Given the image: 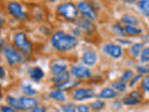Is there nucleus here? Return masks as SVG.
<instances>
[{
	"label": "nucleus",
	"mask_w": 149,
	"mask_h": 112,
	"mask_svg": "<svg viewBox=\"0 0 149 112\" xmlns=\"http://www.w3.org/2000/svg\"><path fill=\"white\" fill-rule=\"evenodd\" d=\"M51 45L59 51H68L77 45V39L74 36L60 31L56 32L51 37Z\"/></svg>",
	"instance_id": "f257e3e1"
},
{
	"label": "nucleus",
	"mask_w": 149,
	"mask_h": 112,
	"mask_svg": "<svg viewBox=\"0 0 149 112\" xmlns=\"http://www.w3.org/2000/svg\"><path fill=\"white\" fill-rule=\"evenodd\" d=\"M14 45L17 47V49L25 55H30L33 51V45L31 41L28 39L26 35L22 32H19L14 35L13 37Z\"/></svg>",
	"instance_id": "f03ea898"
},
{
	"label": "nucleus",
	"mask_w": 149,
	"mask_h": 112,
	"mask_svg": "<svg viewBox=\"0 0 149 112\" xmlns=\"http://www.w3.org/2000/svg\"><path fill=\"white\" fill-rule=\"evenodd\" d=\"M57 12L68 21H74L77 17V8L72 3H63L57 8Z\"/></svg>",
	"instance_id": "7ed1b4c3"
},
{
	"label": "nucleus",
	"mask_w": 149,
	"mask_h": 112,
	"mask_svg": "<svg viewBox=\"0 0 149 112\" xmlns=\"http://www.w3.org/2000/svg\"><path fill=\"white\" fill-rule=\"evenodd\" d=\"M4 55L9 65H16L22 61V55L12 45H7L4 48Z\"/></svg>",
	"instance_id": "20e7f679"
},
{
	"label": "nucleus",
	"mask_w": 149,
	"mask_h": 112,
	"mask_svg": "<svg viewBox=\"0 0 149 112\" xmlns=\"http://www.w3.org/2000/svg\"><path fill=\"white\" fill-rule=\"evenodd\" d=\"M77 10L83 17H85L91 21H96L98 19L97 12L91 4L86 1H81L77 4Z\"/></svg>",
	"instance_id": "39448f33"
},
{
	"label": "nucleus",
	"mask_w": 149,
	"mask_h": 112,
	"mask_svg": "<svg viewBox=\"0 0 149 112\" xmlns=\"http://www.w3.org/2000/svg\"><path fill=\"white\" fill-rule=\"evenodd\" d=\"M70 74L76 78L79 79H86L91 77V70L86 65L82 64H76L73 65L70 70Z\"/></svg>",
	"instance_id": "423d86ee"
},
{
	"label": "nucleus",
	"mask_w": 149,
	"mask_h": 112,
	"mask_svg": "<svg viewBox=\"0 0 149 112\" xmlns=\"http://www.w3.org/2000/svg\"><path fill=\"white\" fill-rule=\"evenodd\" d=\"M77 28L79 33H85L87 35H91L95 31V25L92 21L88 20L85 17H81L77 22Z\"/></svg>",
	"instance_id": "0eeeda50"
},
{
	"label": "nucleus",
	"mask_w": 149,
	"mask_h": 112,
	"mask_svg": "<svg viewBox=\"0 0 149 112\" xmlns=\"http://www.w3.org/2000/svg\"><path fill=\"white\" fill-rule=\"evenodd\" d=\"M95 96V92L90 88H79L74 90L73 93V98L76 101H83L87 99H91Z\"/></svg>",
	"instance_id": "6e6552de"
},
{
	"label": "nucleus",
	"mask_w": 149,
	"mask_h": 112,
	"mask_svg": "<svg viewBox=\"0 0 149 112\" xmlns=\"http://www.w3.org/2000/svg\"><path fill=\"white\" fill-rule=\"evenodd\" d=\"M104 51L107 54L109 55L110 57L114 58V59H118L122 56L123 50L122 48L118 45V44H113V43H108L106 44L104 47Z\"/></svg>",
	"instance_id": "1a4fd4ad"
},
{
	"label": "nucleus",
	"mask_w": 149,
	"mask_h": 112,
	"mask_svg": "<svg viewBox=\"0 0 149 112\" xmlns=\"http://www.w3.org/2000/svg\"><path fill=\"white\" fill-rule=\"evenodd\" d=\"M8 9L9 13H10L13 17L18 19V20H24L27 17V14L22 10V6L19 3H16V2L9 3L8 6Z\"/></svg>",
	"instance_id": "9d476101"
},
{
	"label": "nucleus",
	"mask_w": 149,
	"mask_h": 112,
	"mask_svg": "<svg viewBox=\"0 0 149 112\" xmlns=\"http://www.w3.org/2000/svg\"><path fill=\"white\" fill-rule=\"evenodd\" d=\"M22 110H32L37 106V101L31 96H22L19 98Z\"/></svg>",
	"instance_id": "9b49d317"
},
{
	"label": "nucleus",
	"mask_w": 149,
	"mask_h": 112,
	"mask_svg": "<svg viewBox=\"0 0 149 112\" xmlns=\"http://www.w3.org/2000/svg\"><path fill=\"white\" fill-rule=\"evenodd\" d=\"M82 62L84 64L92 66L97 62V54L93 50H87L82 54Z\"/></svg>",
	"instance_id": "f8f14e48"
},
{
	"label": "nucleus",
	"mask_w": 149,
	"mask_h": 112,
	"mask_svg": "<svg viewBox=\"0 0 149 112\" xmlns=\"http://www.w3.org/2000/svg\"><path fill=\"white\" fill-rule=\"evenodd\" d=\"M67 69V64L63 62H53L50 65V70L54 76H57L66 71Z\"/></svg>",
	"instance_id": "ddd939ff"
},
{
	"label": "nucleus",
	"mask_w": 149,
	"mask_h": 112,
	"mask_svg": "<svg viewBox=\"0 0 149 112\" xmlns=\"http://www.w3.org/2000/svg\"><path fill=\"white\" fill-rule=\"evenodd\" d=\"M118 96V92H116L113 88H104L98 94V97L101 99H114Z\"/></svg>",
	"instance_id": "4468645a"
},
{
	"label": "nucleus",
	"mask_w": 149,
	"mask_h": 112,
	"mask_svg": "<svg viewBox=\"0 0 149 112\" xmlns=\"http://www.w3.org/2000/svg\"><path fill=\"white\" fill-rule=\"evenodd\" d=\"M29 75L31 78L35 81H39L44 78V72L40 67L36 66L29 70Z\"/></svg>",
	"instance_id": "2eb2a0df"
},
{
	"label": "nucleus",
	"mask_w": 149,
	"mask_h": 112,
	"mask_svg": "<svg viewBox=\"0 0 149 112\" xmlns=\"http://www.w3.org/2000/svg\"><path fill=\"white\" fill-rule=\"evenodd\" d=\"M121 22H122L125 25H132V26H136L139 24V21L137 20L136 17H134L133 15H130V14H124V15L121 17Z\"/></svg>",
	"instance_id": "dca6fc26"
},
{
	"label": "nucleus",
	"mask_w": 149,
	"mask_h": 112,
	"mask_svg": "<svg viewBox=\"0 0 149 112\" xmlns=\"http://www.w3.org/2000/svg\"><path fill=\"white\" fill-rule=\"evenodd\" d=\"M52 82L55 84H62L64 82H67L70 80V73L68 71H64L63 73L57 75V76H54V78L51 79Z\"/></svg>",
	"instance_id": "f3484780"
},
{
	"label": "nucleus",
	"mask_w": 149,
	"mask_h": 112,
	"mask_svg": "<svg viewBox=\"0 0 149 112\" xmlns=\"http://www.w3.org/2000/svg\"><path fill=\"white\" fill-rule=\"evenodd\" d=\"M137 6L142 14L146 17H149V0H140Z\"/></svg>",
	"instance_id": "a211bd4d"
},
{
	"label": "nucleus",
	"mask_w": 149,
	"mask_h": 112,
	"mask_svg": "<svg viewBox=\"0 0 149 112\" xmlns=\"http://www.w3.org/2000/svg\"><path fill=\"white\" fill-rule=\"evenodd\" d=\"M124 31L126 36H137L142 34L143 32L141 28H138L137 26H132V25H125Z\"/></svg>",
	"instance_id": "6ab92c4d"
},
{
	"label": "nucleus",
	"mask_w": 149,
	"mask_h": 112,
	"mask_svg": "<svg viewBox=\"0 0 149 112\" xmlns=\"http://www.w3.org/2000/svg\"><path fill=\"white\" fill-rule=\"evenodd\" d=\"M143 45L142 43H135L130 47V54H132L134 58H138L141 55V52L143 50Z\"/></svg>",
	"instance_id": "aec40b11"
},
{
	"label": "nucleus",
	"mask_w": 149,
	"mask_h": 112,
	"mask_svg": "<svg viewBox=\"0 0 149 112\" xmlns=\"http://www.w3.org/2000/svg\"><path fill=\"white\" fill-rule=\"evenodd\" d=\"M49 96L51 98H53L55 100L58 101H64L65 100V95L63 91L61 90H55V91H51L49 92Z\"/></svg>",
	"instance_id": "412c9836"
},
{
	"label": "nucleus",
	"mask_w": 149,
	"mask_h": 112,
	"mask_svg": "<svg viewBox=\"0 0 149 112\" xmlns=\"http://www.w3.org/2000/svg\"><path fill=\"white\" fill-rule=\"evenodd\" d=\"M123 104L124 105H127V106H136L139 105L142 103L141 99H136V98H133V97H130V96H126L123 98Z\"/></svg>",
	"instance_id": "4be33fe9"
},
{
	"label": "nucleus",
	"mask_w": 149,
	"mask_h": 112,
	"mask_svg": "<svg viewBox=\"0 0 149 112\" xmlns=\"http://www.w3.org/2000/svg\"><path fill=\"white\" fill-rule=\"evenodd\" d=\"M111 86L116 92H124L126 89H127V84H126L125 82L120 81V80L113 82Z\"/></svg>",
	"instance_id": "5701e85b"
},
{
	"label": "nucleus",
	"mask_w": 149,
	"mask_h": 112,
	"mask_svg": "<svg viewBox=\"0 0 149 112\" xmlns=\"http://www.w3.org/2000/svg\"><path fill=\"white\" fill-rule=\"evenodd\" d=\"M22 91L26 96H33V95H36L37 93L36 90L33 88L32 85H22Z\"/></svg>",
	"instance_id": "b1692460"
},
{
	"label": "nucleus",
	"mask_w": 149,
	"mask_h": 112,
	"mask_svg": "<svg viewBox=\"0 0 149 112\" xmlns=\"http://www.w3.org/2000/svg\"><path fill=\"white\" fill-rule=\"evenodd\" d=\"M7 102L8 103L9 105H10V106L13 107V108L22 110V107H21V105H20L19 98H18V99H16V98H14L12 96H8L7 97Z\"/></svg>",
	"instance_id": "393cba45"
},
{
	"label": "nucleus",
	"mask_w": 149,
	"mask_h": 112,
	"mask_svg": "<svg viewBox=\"0 0 149 112\" xmlns=\"http://www.w3.org/2000/svg\"><path fill=\"white\" fill-rule=\"evenodd\" d=\"M90 107L94 111H99L102 108H104L105 107V103L104 101H95V102H92L90 104Z\"/></svg>",
	"instance_id": "a878e982"
},
{
	"label": "nucleus",
	"mask_w": 149,
	"mask_h": 112,
	"mask_svg": "<svg viewBox=\"0 0 149 112\" xmlns=\"http://www.w3.org/2000/svg\"><path fill=\"white\" fill-rule=\"evenodd\" d=\"M132 77H133V72L132 71V70H126V71H124V73L121 75L119 80L126 83V82L130 81Z\"/></svg>",
	"instance_id": "bb28decb"
},
{
	"label": "nucleus",
	"mask_w": 149,
	"mask_h": 112,
	"mask_svg": "<svg viewBox=\"0 0 149 112\" xmlns=\"http://www.w3.org/2000/svg\"><path fill=\"white\" fill-rule=\"evenodd\" d=\"M140 60L142 63H148L149 62V47L146 49H143L141 55H140Z\"/></svg>",
	"instance_id": "cd10ccee"
},
{
	"label": "nucleus",
	"mask_w": 149,
	"mask_h": 112,
	"mask_svg": "<svg viewBox=\"0 0 149 112\" xmlns=\"http://www.w3.org/2000/svg\"><path fill=\"white\" fill-rule=\"evenodd\" d=\"M63 112H77V106L73 103H67L62 106Z\"/></svg>",
	"instance_id": "c85d7f7f"
},
{
	"label": "nucleus",
	"mask_w": 149,
	"mask_h": 112,
	"mask_svg": "<svg viewBox=\"0 0 149 112\" xmlns=\"http://www.w3.org/2000/svg\"><path fill=\"white\" fill-rule=\"evenodd\" d=\"M113 30H114V32L116 33V35L121 36H126L125 31H124V27L121 26L119 23H116V24H114Z\"/></svg>",
	"instance_id": "c756f323"
},
{
	"label": "nucleus",
	"mask_w": 149,
	"mask_h": 112,
	"mask_svg": "<svg viewBox=\"0 0 149 112\" xmlns=\"http://www.w3.org/2000/svg\"><path fill=\"white\" fill-rule=\"evenodd\" d=\"M136 69L140 75H146L149 73V65H140V66H137Z\"/></svg>",
	"instance_id": "7c9ffc66"
},
{
	"label": "nucleus",
	"mask_w": 149,
	"mask_h": 112,
	"mask_svg": "<svg viewBox=\"0 0 149 112\" xmlns=\"http://www.w3.org/2000/svg\"><path fill=\"white\" fill-rule=\"evenodd\" d=\"M142 88L146 92H149V76L146 77L144 78H143V80H142Z\"/></svg>",
	"instance_id": "2f4dec72"
},
{
	"label": "nucleus",
	"mask_w": 149,
	"mask_h": 112,
	"mask_svg": "<svg viewBox=\"0 0 149 112\" xmlns=\"http://www.w3.org/2000/svg\"><path fill=\"white\" fill-rule=\"evenodd\" d=\"M77 112H91L90 106L87 105H79L77 106Z\"/></svg>",
	"instance_id": "473e14b6"
},
{
	"label": "nucleus",
	"mask_w": 149,
	"mask_h": 112,
	"mask_svg": "<svg viewBox=\"0 0 149 112\" xmlns=\"http://www.w3.org/2000/svg\"><path fill=\"white\" fill-rule=\"evenodd\" d=\"M141 78H142V75H140V74L139 75H136V76H134V78L132 77V79L130 80V87H133L135 84L137 83V81H139Z\"/></svg>",
	"instance_id": "72a5a7b5"
},
{
	"label": "nucleus",
	"mask_w": 149,
	"mask_h": 112,
	"mask_svg": "<svg viewBox=\"0 0 149 112\" xmlns=\"http://www.w3.org/2000/svg\"><path fill=\"white\" fill-rule=\"evenodd\" d=\"M0 109H1L2 112H19L17 109L13 108L12 106H2Z\"/></svg>",
	"instance_id": "f704fd0d"
},
{
	"label": "nucleus",
	"mask_w": 149,
	"mask_h": 112,
	"mask_svg": "<svg viewBox=\"0 0 149 112\" xmlns=\"http://www.w3.org/2000/svg\"><path fill=\"white\" fill-rule=\"evenodd\" d=\"M129 96L133 97V98H136V99H141L142 100V94L138 91H134V92H130L129 93Z\"/></svg>",
	"instance_id": "c9c22d12"
},
{
	"label": "nucleus",
	"mask_w": 149,
	"mask_h": 112,
	"mask_svg": "<svg viewBox=\"0 0 149 112\" xmlns=\"http://www.w3.org/2000/svg\"><path fill=\"white\" fill-rule=\"evenodd\" d=\"M31 112H46V108L44 106H36V107H34Z\"/></svg>",
	"instance_id": "e433bc0d"
},
{
	"label": "nucleus",
	"mask_w": 149,
	"mask_h": 112,
	"mask_svg": "<svg viewBox=\"0 0 149 112\" xmlns=\"http://www.w3.org/2000/svg\"><path fill=\"white\" fill-rule=\"evenodd\" d=\"M5 75H6L5 69L2 66H0V78H5Z\"/></svg>",
	"instance_id": "4c0bfd02"
},
{
	"label": "nucleus",
	"mask_w": 149,
	"mask_h": 112,
	"mask_svg": "<svg viewBox=\"0 0 149 112\" xmlns=\"http://www.w3.org/2000/svg\"><path fill=\"white\" fill-rule=\"evenodd\" d=\"M114 108H116V109H119V108H121V104L119 102H114Z\"/></svg>",
	"instance_id": "58836bf2"
},
{
	"label": "nucleus",
	"mask_w": 149,
	"mask_h": 112,
	"mask_svg": "<svg viewBox=\"0 0 149 112\" xmlns=\"http://www.w3.org/2000/svg\"><path fill=\"white\" fill-rule=\"evenodd\" d=\"M4 44H5V40H4L3 38H1V37H0V50H1L3 49Z\"/></svg>",
	"instance_id": "ea45409f"
},
{
	"label": "nucleus",
	"mask_w": 149,
	"mask_h": 112,
	"mask_svg": "<svg viewBox=\"0 0 149 112\" xmlns=\"http://www.w3.org/2000/svg\"><path fill=\"white\" fill-rule=\"evenodd\" d=\"M118 41H120L121 43H124V44H126V45H129V44H130V41H126V40H121V39H119Z\"/></svg>",
	"instance_id": "a19ab883"
},
{
	"label": "nucleus",
	"mask_w": 149,
	"mask_h": 112,
	"mask_svg": "<svg viewBox=\"0 0 149 112\" xmlns=\"http://www.w3.org/2000/svg\"><path fill=\"white\" fill-rule=\"evenodd\" d=\"M3 24H4V20H3V19L0 18V28H1V27L3 26Z\"/></svg>",
	"instance_id": "79ce46f5"
},
{
	"label": "nucleus",
	"mask_w": 149,
	"mask_h": 112,
	"mask_svg": "<svg viewBox=\"0 0 149 112\" xmlns=\"http://www.w3.org/2000/svg\"><path fill=\"white\" fill-rule=\"evenodd\" d=\"M50 2H54V1H56V0H49Z\"/></svg>",
	"instance_id": "37998d69"
}]
</instances>
